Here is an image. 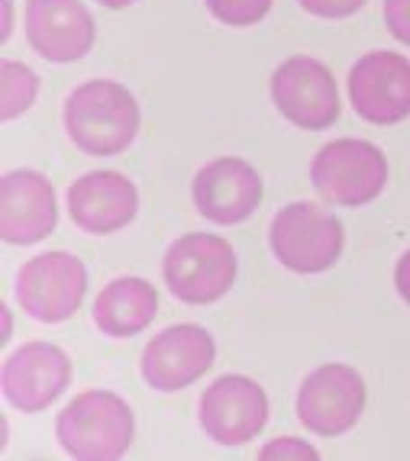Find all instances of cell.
<instances>
[{"instance_id":"8","label":"cell","mask_w":410,"mask_h":461,"mask_svg":"<svg viewBox=\"0 0 410 461\" xmlns=\"http://www.w3.org/2000/svg\"><path fill=\"white\" fill-rule=\"evenodd\" d=\"M365 400L369 391L352 365H320L297 391V420L314 436H342L359 423Z\"/></svg>"},{"instance_id":"10","label":"cell","mask_w":410,"mask_h":461,"mask_svg":"<svg viewBox=\"0 0 410 461\" xmlns=\"http://www.w3.org/2000/svg\"><path fill=\"white\" fill-rule=\"evenodd\" d=\"M214 358H217L214 336L194 323H178L149 339L140 371L152 391L171 393L185 391L201 375H207L214 368Z\"/></svg>"},{"instance_id":"14","label":"cell","mask_w":410,"mask_h":461,"mask_svg":"<svg viewBox=\"0 0 410 461\" xmlns=\"http://www.w3.org/2000/svg\"><path fill=\"white\" fill-rule=\"evenodd\" d=\"M59 207L46 175L16 168L0 177V236L10 246H32L55 230Z\"/></svg>"},{"instance_id":"5","label":"cell","mask_w":410,"mask_h":461,"mask_svg":"<svg viewBox=\"0 0 410 461\" xmlns=\"http://www.w3.org/2000/svg\"><path fill=\"white\" fill-rule=\"evenodd\" d=\"M314 191L336 207H365L387 185V158L375 142L333 139L310 165Z\"/></svg>"},{"instance_id":"4","label":"cell","mask_w":410,"mask_h":461,"mask_svg":"<svg viewBox=\"0 0 410 461\" xmlns=\"http://www.w3.org/2000/svg\"><path fill=\"white\" fill-rule=\"evenodd\" d=\"M346 232L330 210L297 200L275 213L269 230V246L287 271L297 275H320L333 268L342 255Z\"/></svg>"},{"instance_id":"12","label":"cell","mask_w":410,"mask_h":461,"mask_svg":"<svg viewBox=\"0 0 410 461\" xmlns=\"http://www.w3.org/2000/svg\"><path fill=\"white\" fill-rule=\"evenodd\" d=\"M71 384V358L52 342H26L4 362L0 387L20 413H39Z\"/></svg>"},{"instance_id":"15","label":"cell","mask_w":410,"mask_h":461,"mask_svg":"<svg viewBox=\"0 0 410 461\" xmlns=\"http://www.w3.org/2000/svg\"><path fill=\"white\" fill-rule=\"evenodd\" d=\"M26 39L46 62H77L91 52L97 26L81 0H30L26 4Z\"/></svg>"},{"instance_id":"17","label":"cell","mask_w":410,"mask_h":461,"mask_svg":"<svg viewBox=\"0 0 410 461\" xmlns=\"http://www.w3.org/2000/svg\"><path fill=\"white\" fill-rule=\"evenodd\" d=\"M159 313V291L146 277H116L97 294L94 323L110 339H130L142 332Z\"/></svg>"},{"instance_id":"18","label":"cell","mask_w":410,"mask_h":461,"mask_svg":"<svg viewBox=\"0 0 410 461\" xmlns=\"http://www.w3.org/2000/svg\"><path fill=\"white\" fill-rule=\"evenodd\" d=\"M39 94V77L30 65L23 62H4L0 65V116L16 120L20 113L32 107Z\"/></svg>"},{"instance_id":"23","label":"cell","mask_w":410,"mask_h":461,"mask_svg":"<svg viewBox=\"0 0 410 461\" xmlns=\"http://www.w3.org/2000/svg\"><path fill=\"white\" fill-rule=\"evenodd\" d=\"M395 287L397 294H401V300L410 307V252L401 255V262H397L395 268Z\"/></svg>"},{"instance_id":"26","label":"cell","mask_w":410,"mask_h":461,"mask_svg":"<svg viewBox=\"0 0 410 461\" xmlns=\"http://www.w3.org/2000/svg\"><path fill=\"white\" fill-rule=\"evenodd\" d=\"M4 336H10V310L4 307Z\"/></svg>"},{"instance_id":"19","label":"cell","mask_w":410,"mask_h":461,"mask_svg":"<svg viewBox=\"0 0 410 461\" xmlns=\"http://www.w3.org/2000/svg\"><path fill=\"white\" fill-rule=\"evenodd\" d=\"M214 20L226 26H252L265 20L275 0H204Z\"/></svg>"},{"instance_id":"1","label":"cell","mask_w":410,"mask_h":461,"mask_svg":"<svg viewBox=\"0 0 410 461\" xmlns=\"http://www.w3.org/2000/svg\"><path fill=\"white\" fill-rule=\"evenodd\" d=\"M140 104L123 85L97 77L85 81L65 100V130L87 155H120L140 132Z\"/></svg>"},{"instance_id":"22","label":"cell","mask_w":410,"mask_h":461,"mask_svg":"<svg viewBox=\"0 0 410 461\" xmlns=\"http://www.w3.org/2000/svg\"><path fill=\"white\" fill-rule=\"evenodd\" d=\"M385 26L397 42L410 46V0H385Z\"/></svg>"},{"instance_id":"9","label":"cell","mask_w":410,"mask_h":461,"mask_svg":"<svg viewBox=\"0 0 410 461\" xmlns=\"http://www.w3.org/2000/svg\"><path fill=\"white\" fill-rule=\"evenodd\" d=\"M349 97L362 120L395 126L410 116V59L397 52H369L349 71Z\"/></svg>"},{"instance_id":"6","label":"cell","mask_w":410,"mask_h":461,"mask_svg":"<svg viewBox=\"0 0 410 461\" xmlns=\"http://www.w3.org/2000/svg\"><path fill=\"white\" fill-rule=\"evenodd\" d=\"M271 100L301 130H330L340 120V87L333 71L310 55H291L271 75Z\"/></svg>"},{"instance_id":"20","label":"cell","mask_w":410,"mask_h":461,"mask_svg":"<svg viewBox=\"0 0 410 461\" xmlns=\"http://www.w3.org/2000/svg\"><path fill=\"white\" fill-rule=\"evenodd\" d=\"M259 458H297V461H304V458H310V461H317L320 458V452L314 446H307L304 438H295V436H285V438H275V442H269V446L259 452Z\"/></svg>"},{"instance_id":"11","label":"cell","mask_w":410,"mask_h":461,"mask_svg":"<svg viewBox=\"0 0 410 461\" xmlns=\"http://www.w3.org/2000/svg\"><path fill=\"white\" fill-rule=\"evenodd\" d=\"M201 426L217 446H242L259 436L269 420L262 384L246 375H223L201 393Z\"/></svg>"},{"instance_id":"3","label":"cell","mask_w":410,"mask_h":461,"mask_svg":"<svg viewBox=\"0 0 410 461\" xmlns=\"http://www.w3.org/2000/svg\"><path fill=\"white\" fill-rule=\"evenodd\" d=\"M236 252L223 236L214 232H187L175 239L165 252V285L181 303H217L236 281Z\"/></svg>"},{"instance_id":"2","label":"cell","mask_w":410,"mask_h":461,"mask_svg":"<svg viewBox=\"0 0 410 461\" xmlns=\"http://www.w3.org/2000/svg\"><path fill=\"white\" fill-rule=\"evenodd\" d=\"M55 436L62 452L77 461H116L130 452L136 420L123 397L110 391H85L59 413Z\"/></svg>"},{"instance_id":"25","label":"cell","mask_w":410,"mask_h":461,"mask_svg":"<svg viewBox=\"0 0 410 461\" xmlns=\"http://www.w3.org/2000/svg\"><path fill=\"white\" fill-rule=\"evenodd\" d=\"M97 4H104V7H110V10H123V7H130V4H136V0H97Z\"/></svg>"},{"instance_id":"7","label":"cell","mask_w":410,"mask_h":461,"mask_svg":"<svg viewBox=\"0 0 410 461\" xmlns=\"http://www.w3.org/2000/svg\"><path fill=\"white\" fill-rule=\"evenodd\" d=\"M87 291V268L71 252L36 255L16 275V300L39 323H65Z\"/></svg>"},{"instance_id":"21","label":"cell","mask_w":410,"mask_h":461,"mask_svg":"<svg viewBox=\"0 0 410 461\" xmlns=\"http://www.w3.org/2000/svg\"><path fill=\"white\" fill-rule=\"evenodd\" d=\"M297 4L320 20H346L365 7V0H297Z\"/></svg>"},{"instance_id":"16","label":"cell","mask_w":410,"mask_h":461,"mask_svg":"<svg viewBox=\"0 0 410 461\" xmlns=\"http://www.w3.org/2000/svg\"><path fill=\"white\" fill-rule=\"evenodd\" d=\"M140 194L120 171H87L68 187V216L77 230L91 236H110L132 223Z\"/></svg>"},{"instance_id":"13","label":"cell","mask_w":410,"mask_h":461,"mask_svg":"<svg viewBox=\"0 0 410 461\" xmlns=\"http://www.w3.org/2000/svg\"><path fill=\"white\" fill-rule=\"evenodd\" d=\"M262 177L246 158H214L194 175V207L217 226H236L256 213L262 203Z\"/></svg>"},{"instance_id":"24","label":"cell","mask_w":410,"mask_h":461,"mask_svg":"<svg viewBox=\"0 0 410 461\" xmlns=\"http://www.w3.org/2000/svg\"><path fill=\"white\" fill-rule=\"evenodd\" d=\"M10 14H14V7H10V0H4V32H0L4 39L10 36Z\"/></svg>"}]
</instances>
